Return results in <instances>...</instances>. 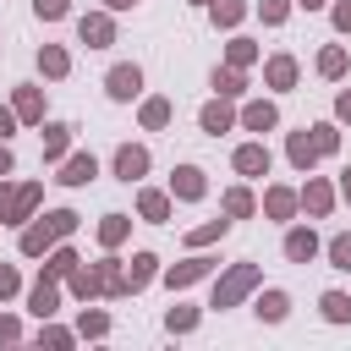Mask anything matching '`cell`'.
Wrapping results in <instances>:
<instances>
[{
    "label": "cell",
    "mask_w": 351,
    "mask_h": 351,
    "mask_svg": "<svg viewBox=\"0 0 351 351\" xmlns=\"http://www.w3.org/2000/svg\"><path fill=\"white\" fill-rule=\"evenodd\" d=\"M170 192H176V197H203V170L181 165V170H176V181H170Z\"/></svg>",
    "instance_id": "obj_10"
},
{
    "label": "cell",
    "mask_w": 351,
    "mask_h": 351,
    "mask_svg": "<svg viewBox=\"0 0 351 351\" xmlns=\"http://www.w3.org/2000/svg\"><path fill=\"white\" fill-rule=\"evenodd\" d=\"M137 88H143V71L137 66H115L110 71V99H132Z\"/></svg>",
    "instance_id": "obj_5"
},
{
    "label": "cell",
    "mask_w": 351,
    "mask_h": 351,
    "mask_svg": "<svg viewBox=\"0 0 351 351\" xmlns=\"http://www.w3.org/2000/svg\"><path fill=\"white\" fill-rule=\"evenodd\" d=\"M291 159H296V165H302V170H307V165H313V159H318V143H313V137H307V132H296V137H291Z\"/></svg>",
    "instance_id": "obj_20"
},
{
    "label": "cell",
    "mask_w": 351,
    "mask_h": 351,
    "mask_svg": "<svg viewBox=\"0 0 351 351\" xmlns=\"http://www.w3.org/2000/svg\"><path fill=\"white\" fill-rule=\"evenodd\" d=\"M252 55H258V49H252V44H247V38H236V44H230V66H247V60H252Z\"/></svg>",
    "instance_id": "obj_35"
},
{
    "label": "cell",
    "mask_w": 351,
    "mask_h": 351,
    "mask_svg": "<svg viewBox=\"0 0 351 351\" xmlns=\"http://www.w3.org/2000/svg\"><path fill=\"white\" fill-rule=\"evenodd\" d=\"M313 143H318V154H329L335 148V126H313Z\"/></svg>",
    "instance_id": "obj_38"
},
{
    "label": "cell",
    "mask_w": 351,
    "mask_h": 351,
    "mask_svg": "<svg viewBox=\"0 0 351 351\" xmlns=\"http://www.w3.org/2000/svg\"><path fill=\"white\" fill-rule=\"evenodd\" d=\"M104 329H110L104 313H82V335H104Z\"/></svg>",
    "instance_id": "obj_37"
},
{
    "label": "cell",
    "mask_w": 351,
    "mask_h": 351,
    "mask_svg": "<svg viewBox=\"0 0 351 351\" xmlns=\"http://www.w3.org/2000/svg\"><path fill=\"white\" fill-rule=\"evenodd\" d=\"M192 5H214V0H192Z\"/></svg>",
    "instance_id": "obj_49"
},
{
    "label": "cell",
    "mask_w": 351,
    "mask_h": 351,
    "mask_svg": "<svg viewBox=\"0 0 351 351\" xmlns=\"http://www.w3.org/2000/svg\"><path fill=\"white\" fill-rule=\"evenodd\" d=\"M66 137H71V126H44V159H60Z\"/></svg>",
    "instance_id": "obj_19"
},
{
    "label": "cell",
    "mask_w": 351,
    "mask_h": 351,
    "mask_svg": "<svg viewBox=\"0 0 351 351\" xmlns=\"http://www.w3.org/2000/svg\"><path fill=\"white\" fill-rule=\"evenodd\" d=\"M225 214H236V219L252 214V197H247V192H225Z\"/></svg>",
    "instance_id": "obj_31"
},
{
    "label": "cell",
    "mask_w": 351,
    "mask_h": 351,
    "mask_svg": "<svg viewBox=\"0 0 351 351\" xmlns=\"http://www.w3.org/2000/svg\"><path fill=\"white\" fill-rule=\"evenodd\" d=\"M258 313H263L269 324H274V318H285V291H269V296L258 302Z\"/></svg>",
    "instance_id": "obj_28"
},
{
    "label": "cell",
    "mask_w": 351,
    "mask_h": 351,
    "mask_svg": "<svg viewBox=\"0 0 351 351\" xmlns=\"http://www.w3.org/2000/svg\"><path fill=\"white\" fill-rule=\"evenodd\" d=\"M291 208H296V197H291L285 186H274V192H269V214H274V219H285Z\"/></svg>",
    "instance_id": "obj_27"
},
{
    "label": "cell",
    "mask_w": 351,
    "mask_h": 351,
    "mask_svg": "<svg viewBox=\"0 0 351 351\" xmlns=\"http://www.w3.org/2000/svg\"><path fill=\"white\" fill-rule=\"evenodd\" d=\"M5 170H11V154H5V148H0V176H5Z\"/></svg>",
    "instance_id": "obj_46"
},
{
    "label": "cell",
    "mask_w": 351,
    "mask_h": 351,
    "mask_svg": "<svg viewBox=\"0 0 351 351\" xmlns=\"http://www.w3.org/2000/svg\"><path fill=\"white\" fill-rule=\"evenodd\" d=\"M236 170H241V176H263V170H269V148H263V143L236 148Z\"/></svg>",
    "instance_id": "obj_7"
},
{
    "label": "cell",
    "mask_w": 351,
    "mask_h": 351,
    "mask_svg": "<svg viewBox=\"0 0 351 351\" xmlns=\"http://www.w3.org/2000/svg\"><path fill=\"white\" fill-rule=\"evenodd\" d=\"M214 88L219 93H241V71H214Z\"/></svg>",
    "instance_id": "obj_33"
},
{
    "label": "cell",
    "mask_w": 351,
    "mask_h": 351,
    "mask_svg": "<svg viewBox=\"0 0 351 351\" xmlns=\"http://www.w3.org/2000/svg\"><path fill=\"white\" fill-rule=\"evenodd\" d=\"M121 236H126V214H104V225H99V241H104V247H115Z\"/></svg>",
    "instance_id": "obj_22"
},
{
    "label": "cell",
    "mask_w": 351,
    "mask_h": 351,
    "mask_svg": "<svg viewBox=\"0 0 351 351\" xmlns=\"http://www.w3.org/2000/svg\"><path fill=\"white\" fill-rule=\"evenodd\" d=\"M340 115H346V121H351V93H340Z\"/></svg>",
    "instance_id": "obj_44"
},
{
    "label": "cell",
    "mask_w": 351,
    "mask_h": 351,
    "mask_svg": "<svg viewBox=\"0 0 351 351\" xmlns=\"http://www.w3.org/2000/svg\"><path fill=\"white\" fill-rule=\"evenodd\" d=\"M214 236H225V219H214V225H203V230H192V241L203 247V241H214Z\"/></svg>",
    "instance_id": "obj_39"
},
{
    "label": "cell",
    "mask_w": 351,
    "mask_h": 351,
    "mask_svg": "<svg viewBox=\"0 0 351 351\" xmlns=\"http://www.w3.org/2000/svg\"><path fill=\"white\" fill-rule=\"evenodd\" d=\"M230 126V110L225 104H203V132H225Z\"/></svg>",
    "instance_id": "obj_24"
},
{
    "label": "cell",
    "mask_w": 351,
    "mask_h": 351,
    "mask_svg": "<svg viewBox=\"0 0 351 351\" xmlns=\"http://www.w3.org/2000/svg\"><path fill=\"white\" fill-rule=\"evenodd\" d=\"M11 291H16V269H5V263H0V296H11Z\"/></svg>",
    "instance_id": "obj_41"
},
{
    "label": "cell",
    "mask_w": 351,
    "mask_h": 351,
    "mask_svg": "<svg viewBox=\"0 0 351 351\" xmlns=\"http://www.w3.org/2000/svg\"><path fill=\"white\" fill-rule=\"evenodd\" d=\"M324 318H329V324H346V318H351V296L329 291V296H324Z\"/></svg>",
    "instance_id": "obj_21"
},
{
    "label": "cell",
    "mask_w": 351,
    "mask_h": 351,
    "mask_svg": "<svg viewBox=\"0 0 351 351\" xmlns=\"http://www.w3.org/2000/svg\"><path fill=\"white\" fill-rule=\"evenodd\" d=\"M66 66H71V60H66V49H55V44H49V49H38V71H49V77H66Z\"/></svg>",
    "instance_id": "obj_17"
},
{
    "label": "cell",
    "mask_w": 351,
    "mask_h": 351,
    "mask_svg": "<svg viewBox=\"0 0 351 351\" xmlns=\"http://www.w3.org/2000/svg\"><path fill=\"white\" fill-rule=\"evenodd\" d=\"M329 258H335V269H351V236H335L329 241Z\"/></svg>",
    "instance_id": "obj_30"
},
{
    "label": "cell",
    "mask_w": 351,
    "mask_h": 351,
    "mask_svg": "<svg viewBox=\"0 0 351 351\" xmlns=\"http://www.w3.org/2000/svg\"><path fill=\"white\" fill-rule=\"evenodd\" d=\"M165 324H170V329H192V324H197V313H192V307H170V318H165Z\"/></svg>",
    "instance_id": "obj_34"
},
{
    "label": "cell",
    "mask_w": 351,
    "mask_h": 351,
    "mask_svg": "<svg viewBox=\"0 0 351 351\" xmlns=\"http://www.w3.org/2000/svg\"><path fill=\"white\" fill-rule=\"evenodd\" d=\"M335 27H346V33H351V5H335Z\"/></svg>",
    "instance_id": "obj_42"
},
{
    "label": "cell",
    "mask_w": 351,
    "mask_h": 351,
    "mask_svg": "<svg viewBox=\"0 0 351 351\" xmlns=\"http://www.w3.org/2000/svg\"><path fill=\"white\" fill-rule=\"evenodd\" d=\"M143 170H148V154H143V148H132V143H126V148H121V154H115V176H121V181H137V176H143Z\"/></svg>",
    "instance_id": "obj_6"
},
{
    "label": "cell",
    "mask_w": 351,
    "mask_h": 351,
    "mask_svg": "<svg viewBox=\"0 0 351 351\" xmlns=\"http://www.w3.org/2000/svg\"><path fill=\"white\" fill-rule=\"evenodd\" d=\"M285 11H291L285 0H263V22H285Z\"/></svg>",
    "instance_id": "obj_40"
},
{
    "label": "cell",
    "mask_w": 351,
    "mask_h": 351,
    "mask_svg": "<svg viewBox=\"0 0 351 351\" xmlns=\"http://www.w3.org/2000/svg\"><path fill=\"white\" fill-rule=\"evenodd\" d=\"M16 115H22V121H38V115H44V99H38V88H22V93H16Z\"/></svg>",
    "instance_id": "obj_18"
},
{
    "label": "cell",
    "mask_w": 351,
    "mask_h": 351,
    "mask_svg": "<svg viewBox=\"0 0 351 351\" xmlns=\"http://www.w3.org/2000/svg\"><path fill=\"white\" fill-rule=\"evenodd\" d=\"M27 302H33V313H38V318H49V313H55V302H60V291H55V285H44V280H38V285H33V296H27Z\"/></svg>",
    "instance_id": "obj_16"
},
{
    "label": "cell",
    "mask_w": 351,
    "mask_h": 351,
    "mask_svg": "<svg viewBox=\"0 0 351 351\" xmlns=\"http://www.w3.org/2000/svg\"><path fill=\"white\" fill-rule=\"evenodd\" d=\"M252 285H258V263H236V269L219 280V291H214V307H230V302H241Z\"/></svg>",
    "instance_id": "obj_2"
},
{
    "label": "cell",
    "mask_w": 351,
    "mask_h": 351,
    "mask_svg": "<svg viewBox=\"0 0 351 351\" xmlns=\"http://www.w3.org/2000/svg\"><path fill=\"white\" fill-rule=\"evenodd\" d=\"M104 5H110V11H132L137 0H104Z\"/></svg>",
    "instance_id": "obj_43"
},
{
    "label": "cell",
    "mask_w": 351,
    "mask_h": 351,
    "mask_svg": "<svg viewBox=\"0 0 351 351\" xmlns=\"http://www.w3.org/2000/svg\"><path fill=\"white\" fill-rule=\"evenodd\" d=\"M318 71H324V77H340V71H346V49H324V55H318Z\"/></svg>",
    "instance_id": "obj_26"
},
{
    "label": "cell",
    "mask_w": 351,
    "mask_h": 351,
    "mask_svg": "<svg viewBox=\"0 0 351 351\" xmlns=\"http://www.w3.org/2000/svg\"><path fill=\"white\" fill-rule=\"evenodd\" d=\"M71 269H77V258H71V252H66V247H60V252H55V258H49V274H71Z\"/></svg>",
    "instance_id": "obj_36"
},
{
    "label": "cell",
    "mask_w": 351,
    "mask_h": 351,
    "mask_svg": "<svg viewBox=\"0 0 351 351\" xmlns=\"http://www.w3.org/2000/svg\"><path fill=\"white\" fill-rule=\"evenodd\" d=\"M302 203H307L313 214H329V203H335V192H329L324 181H307V192H302Z\"/></svg>",
    "instance_id": "obj_15"
},
{
    "label": "cell",
    "mask_w": 351,
    "mask_h": 351,
    "mask_svg": "<svg viewBox=\"0 0 351 351\" xmlns=\"http://www.w3.org/2000/svg\"><path fill=\"white\" fill-rule=\"evenodd\" d=\"M77 33H82V44H93V49H104V44L115 38L110 16H82V22H77Z\"/></svg>",
    "instance_id": "obj_4"
},
{
    "label": "cell",
    "mask_w": 351,
    "mask_h": 351,
    "mask_svg": "<svg viewBox=\"0 0 351 351\" xmlns=\"http://www.w3.org/2000/svg\"><path fill=\"white\" fill-rule=\"evenodd\" d=\"M148 280H154V252H137L132 269H126V291H137V285H148Z\"/></svg>",
    "instance_id": "obj_13"
},
{
    "label": "cell",
    "mask_w": 351,
    "mask_h": 351,
    "mask_svg": "<svg viewBox=\"0 0 351 351\" xmlns=\"http://www.w3.org/2000/svg\"><path fill=\"white\" fill-rule=\"evenodd\" d=\"M313 252H318V236H313V230H291V236H285V258H296V263H307Z\"/></svg>",
    "instance_id": "obj_11"
},
{
    "label": "cell",
    "mask_w": 351,
    "mask_h": 351,
    "mask_svg": "<svg viewBox=\"0 0 351 351\" xmlns=\"http://www.w3.org/2000/svg\"><path fill=\"white\" fill-rule=\"evenodd\" d=\"M165 121H170V104H165V99H148V104H143V126H154V132H159Z\"/></svg>",
    "instance_id": "obj_23"
},
{
    "label": "cell",
    "mask_w": 351,
    "mask_h": 351,
    "mask_svg": "<svg viewBox=\"0 0 351 351\" xmlns=\"http://www.w3.org/2000/svg\"><path fill=\"white\" fill-rule=\"evenodd\" d=\"M71 225H77V214H66V208H55V214H49L44 225H33V230H22V252H27V258H38V252H44V247H49L55 236H71Z\"/></svg>",
    "instance_id": "obj_1"
},
{
    "label": "cell",
    "mask_w": 351,
    "mask_h": 351,
    "mask_svg": "<svg viewBox=\"0 0 351 351\" xmlns=\"http://www.w3.org/2000/svg\"><path fill=\"white\" fill-rule=\"evenodd\" d=\"M269 82H274V88H291V82H296V60H291V55H274V60H269Z\"/></svg>",
    "instance_id": "obj_14"
},
{
    "label": "cell",
    "mask_w": 351,
    "mask_h": 351,
    "mask_svg": "<svg viewBox=\"0 0 351 351\" xmlns=\"http://www.w3.org/2000/svg\"><path fill=\"white\" fill-rule=\"evenodd\" d=\"M33 11H38L44 22H60V16H66V0H33Z\"/></svg>",
    "instance_id": "obj_32"
},
{
    "label": "cell",
    "mask_w": 351,
    "mask_h": 351,
    "mask_svg": "<svg viewBox=\"0 0 351 351\" xmlns=\"http://www.w3.org/2000/svg\"><path fill=\"white\" fill-rule=\"evenodd\" d=\"M60 181H66V186H88V181H93V154H77V159H66Z\"/></svg>",
    "instance_id": "obj_9"
},
{
    "label": "cell",
    "mask_w": 351,
    "mask_h": 351,
    "mask_svg": "<svg viewBox=\"0 0 351 351\" xmlns=\"http://www.w3.org/2000/svg\"><path fill=\"white\" fill-rule=\"evenodd\" d=\"M296 5H307V11H318V5H324V0H296Z\"/></svg>",
    "instance_id": "obj_48"
},
{
    "label": "cell",
    "mask_w": 351,
    "mask_h": 351,
    "mask_svg": "<svg viewBox=\"0 0 351 351\" xmlns=\"http://www.w3.org/2000/svg\"><path fill=\"white\" fill-rule=\"evenodd\" d=\"M241 126H247V132H269V126H274V104H247V110H241Z\"/></svg>",
    "instance_id": "obj_12"
},
{
    "label": "cell",
    "mask_w": 351,
    "mask_h": 351,
    "mask_svg": "<svg viewBox=\"0 0 351 351\" xmlns=\"http://www.w3.org/2000/svg\"><path fill=\"white\" fill-rule=\"evenodd\" d=\"M208 269H214L208 258H186V263H176V269H170L165 280H170V291H181V285H192V280H203Z\"/></svg>",
    "instance_id": "obj_8"
},
{
    "label": "cell",
    "mask_w": 351,
    "mask_h": 351,
    "mask_svg": "<svg viewBox=\"0 0 351 351\" xmlns=\"http://www.w3.org/2000/svg\"><path fill=\"white\" fill-rule=\"evenodd\" d=\"M33 203H38V181H27V186H16V192H11L5 203H0V219H5V225H16V219H22L27 208H33Z\"/></svg>",
    "instance_id": "obj_3"
},
{
    "label": "cell",
    "mask_w": 351,
    "mask_h": 351,
    "mask_svg": "<svg viewBox=\"0 0 351 351\" xmlns=\"http://www.w3.org/2000/svg\"><path fill=\"white\" fill-rule=\"evenodd\" d=\"M340 192H346V197H351V170H346V176H340Z\"/></svg>",
    "instance_id": "obj_47"
},
{
    "label": "cell",
    "mask_w": 351,
    "mask_h": 351,
    "mask_svg": "<svg viewBox=\"0 0 351 351\" xmlns=\"http://www.w3.org/2000/svg\"><path fill=\"white\" fill-rule=\"evenodd\" d=\"M170 214V197L165 192H143V219H165Z\"/></svg>",
    "instance_id": "obj_25"
},
{
    "label": "cell",
    "mask_w": 351,
    "mask_h": 351,
    "mask_svg": "<svg viewBox=\"0 0 351 351\" xmlns=\"http://www.w3.org/2000/svg\"><path fill=\"white\" fill-rule=\"evenodd\" d=\"M5 132H11V110H0V137H5Z\"/></svg>",
    "instance_id": "obj_45"
},
{
    "label": "cell",
    "mask_w": 351,
    "mask_h": 351,
    "mask_svg": "<svg viewBox=\"0 0 351 351\" xmlns=\"http://www.w3.org/2000/svg\"><path fill=\"white\" fill-rule=\"evenodd\" d=\"M214 22L236 27V22H241V0H214Z\"/></svg>",
    "instance_id": "obj_29"
}]
</instances>
